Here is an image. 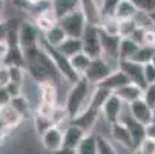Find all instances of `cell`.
Returning <instances> with one entry per match:
<instances>
[{
	"label": "cell",
	"mask_w": 155,
	"mask_h": 154,
	"mask_svg": "<svg viewBox=\"0 0 155 154\" xmlns=\"http://www.w3.org/2000/svg\"><path fill=\"white\" fill-rule=\"evenodd\" d=\"M92 91H94V86L84 77H80L78 82L71 85L68 94H66L64 103H63L69 120H72L74 117H77L78 114H81L83 111H86L89 108Z\"/></svg>",
	"instance_id": "1"
},
{
	"label": "cell",
	"mask_w": 155,
	"mask_h": 154,
	"mask_svg": "<svg viewBox=\"0 0 155 154\" xmlns=\"http://www.w3.org/2000/svg\"><path fill=\"white\" fill-rule=\"evenodd\" d=\"M40 45H41V48H43V51H45L49 57H51V60L54 62V65H55V68L58 70V73H60V76H61V79L66 82V83H69V85H74L75 82H78V79H80V76L72 70V67H71V62H69V59L66 57V56H63L57 48H52V46H49L48 43H45V42H40Z\"/></svg>",
	"instance_id": "2"
},
{
	"label": "cell",
	"mask_w": 155,
	"mask_h": 154,
	"mask_svg": "<svg viewBox=\"0 0 155 154\" xmlns=\"http://www.w3.org/2000/svg\"><path fill=\"white\" fill-rule=\"evenodd\" d=\"M117 68V65H114L112 62H109L107 59L104 57H97V59H92L89 68L84 73V79L89 82L92 86H97L100 85L110 73Z\"/></svg>",
	"instance_id": "3"
},
{
	"label": "cell",
	"mask_w": 155,
	"mask_h": 154,
	"mask_svg": "<svg viewBox=\"0 0 155 154\" xmlns=\"http://www.w3.org/2000/svg\"><path fill=\"white\" fill-rule=\"evenodd\" d=\"M58 25L63 28V31L66 33L68 37L81 39L86 28H87V20H86L83 11L78 8L77 11H74L69 15H66L61 20H58Z\"/></svg>",
	"instance_id": "4"
},
{
	"label": "cell",
	"mask_w": 155,
	"mask_h": 154,
	"mask_svg": "<svg viewBox=\"0 0 155 154\" xmlns=\"http://www.w3.org/2000/svg\"><path fill=\"white\" fill-rule=\"evenodd\" d=\"M127 105H124L121 102V99H118L114 93L109 96V99L104 102L103 108H101V119L107 123V125H115L118 122H121V117L124 114V108Z\"/></svg>",
	"instance_id": "5"
},
{
	"label": "cell",
	"mask_w": 155,
	"mask_h": 154,
	"mask_svg": "<svg viewBox=\"0 0 155 154\" xmlns=\"http://www.w3.org/2000/svg\"><path fill=\"white\" fill-rule=\"evenodd\" d=\"M83 53L89 56L91 59L103 57V50H101V42H100V34H98V26L87 25L83 37Z\"/></svg>",
	"instance_id": "6"
},
{
	"label": "cell",
	"mask_w": 155,
	"mask_h": 154,
	"mask_svg": "<svg viewBox=\"0 0 155 154\" xmlns=\"http://www.w3.org/2000/svg\"><path fill=\"white\" fill-rule=\"evenodd\" d=\"M41 42L40 31L32 22H21L18 29V45L21 50H29L34 46H38Z\"/></svg>",
	"instance_id": "7"
},
{
	"label": "cell",
	"mask_w": 155,
	"mask_h": 154,
	"mask_svg": "<svg viewBox=\"0 0 155 154\" xmlns=\"http://www.w3.org/2000/svg\"><path fill=\"white\" fill-rule=\"evenodd\" d=\"M41 146L45 148V151L51 154H58L63 149V128L61 126H51L48 131H45L40 136Z\"/></svg>",
	"instance_id": "8"
},
{
	"label": "cell",
	"mask_w": 155,
	"mask_h": 154,
	"mask_svg": "<svg viewBox=\"0 0 155 154\" xmlns=\"http://www.w3.org/2000/svg\"><path fill=\"white\" fill-rule=\"evenodd\" d=\"M100 119H101L100 111H95V109H92V108H87L86 111H83L81 114H78L72 120H69V123L81 128L86 134H91V133H94V129L100 123Z\"/></svg>",
	"instance_id": "9"
},
{
	"label": "cell",
	"mask_w": 155,
	"mask_h": 154,
	"mask_svg": "<svg viewBox=\"0 0 155 154\" xmlns=\"http://www.w3.org/2000/svg\"><path fill=\"white\" fill-rule=\"evenodd\" d=\"M109 136H110V140L114 143L123 146L124 149L130 151V152H135V145H134V140H132V136L129 133V129L126 128L124 123L118 122L115 125H110L109 128Z\"/></svg>",
	"instance_id": "10"
},
{
	"label": "cell",
	"mask_w": 155,
	"mask_h": 154,
	"mask_svg": "<svg viewBox=\"0 0 155 154\" xmlns=\"http://www.w3.org/2000/svg\"><path fill=\"white\" fill-rule=\"evenodd\" d=\"M117 67L127 76V79L130 80V83H135V85L141 86L143 90L146 88V82H144V65L137 63L135 60H124V62H118Z\"/></svg>",
	"instance_id": "11"
},
{
	"label": "cell",
	"mask_w": 155,
	"mask_h": 154,
	"mask_svg": "<svg viewBox=\"0 0 155 154\" xmlns=\"http://www.w3.org/2000/svg\"><path fill=\"white\" fill-rule=\"evenodd\" d=\"M87 134L84 131L72 123H68L64 125L63 128V149L61 151H71V152H75L77 146L81 143V140L86 137Z\"/></svg>",
	"instance_id": "12"
},
{
	"label": "cell",
	"mask_w": 155,
	"mask_h": 154,
	"mask_svg": "<svg viewBox=\"0 0 155 154\" xmlns=\"http://www.w3.org/2000/svg\"><path fill=\"white\" fill-rule=\"evenodd\" d=\"M127 111L129 114L134 117L137 122H140L141 125L147 126L149 123H152L153 120V113H155V109H152L143 99L134 102V103H130L127 105Z\"/></svg>",
	"instance_id": "13"
},
{
	"label": "cell",
	"mask_w": 155,
	"mask_h": 154,
	"mask_svg": "<svg viewBox=\"0 0 155 154\" xmlns=\"http://www.w3.org/2000/svg\"><path fill=\"white\" fill-rule=\"evenodd\" d=\"M121 123H124L126 128L129 129V133H130V136H132V140H134V145H135V149H137V146H138V145L143 142V139L146 137V126L141 125L140 122H137L134 117L129 114L127 106H126V111H124V114H123V117H121Z\"/></svg>",
	"instance_id": "14"
},
{
	"label": "cell",
	"mask_w": 155,
	"mask_h": 154,
	"mask_svg": "<svg viewBox=\"0 0 155 154\" xmlns=\"http://www.w3.org/2000/svg\"><path fill=\"white\" fill-rule=\"evenodd\" d=\"M130 83V80L127 79V76L117 67L112 73H110L100 85H97V86H101V88H104V90H107V91H110V93H115V91H118L120 88H123V86H126V85H129Z\"/></svg>",
	"instance_id": "15"
},
{
	"label": "cell",
	"mask_w": 155,
	"mask_h": 154,
	"mask_svg": "<svg viewBox=\"0 0 155 154\" xmlns=\"http://www.w3.org/2000/svg\"><path fill=\"white\" fill-rule=\"evenodd\" d=\"M80 9L83 11L87 25L98 26L101 22V14H100V5L98 0H80Z\"/></svg>",
	"instance_id": "16"
},
{
	"label": "cell",
	"mask_w": 155,
	"mask_h": 154,
	"mask_svg": "<svg viewBox=\"0 0 155 154\" xmlns=\"http://www.w3.org/2000/svg\"><path fill=\"white\" fill-rule=\"evenodd\" d=\"M80 8V0H51V9L57 20L69 15Z\"/></svg>",
	"instance_id": "17"
},
{
	"label": "cell",
	"mask_w": 155,
	"mask_h": 154,
	"mask_svg": "<svg viewBox=\"0 0 155 154\" xmlns=\"http://www.w3.org/2000/svg\"><path fill=\"white\" fill-rule=\"evenodd\" d=\"M23 120H25V119L21 117L11 105L0 108V123H2L8 131H12V129L18 128Z\"/></svg>",
	"instance_id": "18"
},
{
	"label": "cell",
	"mask_w": 155,
	"mask_h": 154,
	"mask_svg": "<svg viewBox=\"0 0 155 154\" xmlns=\"http://www.w3.org/2000/svg\"><path fill=\"white\" fill-rule=\"evenodd\" d=\"M118 99H121V102L124 105H130L140 99H143V88L135 85V83H129L123 88H120L118 91L114 93Z\"/></svg>",
	"instance_id": "19"
},
{
	"label": "cell",
	"mask_w": 155,
	"mask_h": 154,
	"mask_svg": "<svg viewBox=\"0 0 155 154\" xmlns=\"http://www.w3.org/2000/svg\"><path fill=\"white\" fill-rule=\"evenodd\" d=\"M34 23H35V26L38 28V31L41 34H45L49 29H52L55 25H58V20H57V17L54 15V12H52V9L49 6V8L43 9L41 12H38L35 15V22H34Z\"/></svg>",
	"instance_id": "20"
},
{
	"label": "cell",
	"mask_w": 155,
	"mask_h": 154,
	"mask_svg": "<svg viewBox=\"0 0 155 154\" xmlns=\"http://www.w3.org/2000/svg\"><path fill=\"white\" fill-rule=\"evenodd\" d=\"M138 50H140V45L135 43L132 39H121L120 40V48H118V62L134 60Z\"/></svg>",
	"instance_id": "21"
},
{
	"label": "cell",
	"mask_w": 155,
	"mask_h": 154,
	"mask_svg": "<svg viewBox=\"0 0 155 154\" xmlns=\"http://www.w3.org/2000/svg\"><path fill=\"white\" fill-rule=\"evenodd\" d=\"M15 111L23 117V119H31L34 116V111H32V106H31V100L25 96V93L18 96V97H14L11 99V103H9Z\"/></svg>",
	"instance_id": "22"
},
{
	"label": "cell",
	"mask_w": 155,
	"mask_h": 154,
	"mask_svg": "<svg viewBox=\"0 0 155 154\" xmlns=\"http://www.w3.org/2000/svg\"><path fill=\"white\" fill-rule=\"evenodd\" d=\"M40 103H46L51 106L58 105V96H57V85L52 82L40 85Z\"/></svg>",
	"instance_id": "23"
},
{
	"label": "cell",
	"mask_w": 155,
	"mask_h": 154,
	"mask_svg": "<svg viewBox=\"0 0 155 154\" xmlns=\"http://www.w3.org/2000/svg\"><path fill=\"white\" fill-rule=\"evenodd\" d=\"M66 39H68V36H66V33L63 31V28L60 25H55L48 33L41 34V40L45 42V43H48V45L52 46V48H58Z\"/></svg>",
	"instance_id": "24"
},
{
	"label": "cell",
	"mask_w": 155,
	"mask_h": 154,
	"mask_svg": "<svg viewBox=\"0 0 155 154\" xmlns=\"http://www.w3.org/2000/svg\"><path fill=\"white\" fill-rule=\"evenodd\" d=\"M8 67H23L26 68V60H25V54L23 50L20 48V45H12L8 50V54L5 57V60L2 62Z\"/></svg>",
	"instance_id": "25"
},
{
	"label": "cell",
	"mask_w": 155,
	"mask_h": 154,
	"mask_svg": "<svg viewBox=\"0 0 155 154\" xmlns=\"http://www.w3.org/2000/svg\"><path fill=\"white\" fill-rule=\"evenodd\" d=\"M57 50H58L63 56H66L68 59H71V57H74L75 54L83 53V42H81V39L68 37Z\"/></svg>",
	"instance_id": "26"
},
{
	"label": "cell",
	"mask_w": 155,
	"mask_h": 154,
	"mask_svg": "<svg viewBox=\"0 0 155 154\" xmlns=\"http://www.w3.org/2000/svg\"><path fill=\"white\" fill-rule=\"evenodd\" d=\"M137 15H138V11L134 6V3L130 0H121L115 12V19L120 22H124V20H134Z\"/></svg>",
	"instance_id": "27"
},
{
	"label": "cell",
	"mask_w": 155,
	"mask_h": 154,
	"mask_svg": "<svg viewBox=\"0 0 155 154\" xmlns=\"http://www.w3.org/2000/svg\"><path fill=\"white\" fill-rule=\"evenodd\" d=\"M69 62H71L72 70H74L80 77H83L84 73L87 71V68H89V65H91L92 59H91L89 56H86L84 53H78V54H75L74 57H71Z\"/></svg>",
	"instance_id": "28"
},
{
	"label": "cell",
	"mask_w": 155,
	"mask_h": 154,
	"mask_svg": "<svg viewBox=\"0 0 155 154\" xmlns=\"http://www.w3.org/2000/svg\"><path fill=\"white\" fill-rule=\"evenodd\" d=\"M75 154H98L97 151V137H95V133H91L87 134L81 143L77 146L75 149Z\"/></svg>",
	"instance_id": "29"
},
{
	"label": "cell",
	"mask_w": 155,
	"mask_h": 154,
	"mask_svg": "<svg viewBox=\"0 0 155 154\" xmlns=\"http://www.w3.org/2000/svg\"><path fill=\"white\" fill-rule=\"evenodd\" d=\"M95 137H97V151H98V154H120L118 149L115 148V143L107 136L95 133Z\"/></svg>",
	"instance_id": "30"
},
{
	"label": "cell",
	"mask_w": 155,
	"mask_h": 154,
	"mask_svg": "<svg viewBox=\"0 0 155 154\" xmlns=\"http://www.w3.org/2000/svg\"><path fill=\"white\" fill-rule=\"evenodd\" d=\"M120 2L121 0H98L101 19L115 17V12H117V8H118Z\"/></svg>",
	"instance_id": "31"
},
{
	"label": "cell",
	"mask_w": 155,
	"mask_h": 154,
	"mask_svg": "<svg viewBox=\"0 0 155 154\" xmlns=\"http://www.w3.org/2000/svg\"><path fill=\"white\" fill-rule=\"evenodd\" d=\"M98 28L109 34V36H115V37H120V20H117L115 17H110V19H101Z\"/></svg>",
	"instance_id": "32"
},
{
	"label": "cell",
	"mask_w": 155,
	"mask_h": 154,
	"mask_svg": "<svg viewBox=\"0 0 155 154\" xmlns=\"http://www.w3.org/2000/svg\"><path fill=\"white\" fill-rule=\"evenodd\" d=\"M32 122H34V131H35L37 136H41L45 131H48L51 126H54L52 119L45 117V116H40V114H35V113L32 116Z\"/></svg>",
	"instance_id": "33"
},
{
	"label": "cell",
	"mask_w": 155,
	"mask_h": 154,
	"mask_svg": "<svg viewBox=\"0 0 155 154\" xmlns=\"http://www.w3.org/2000/svg\"><path fill=\"white\" fill-rule=\"evenodd\" d=\"M153 56H155V48L153 46H140V50H138V53H137V56H135V62L137 63H141V65H147V63H150L152 62V59H153Z\"/></svg>",
	"instance_id": "34"
},
{
	"label": "cell",
	"mask_w": 155,
	"mask_h": 154,
	"mask_svg": "<svg viewBox=\"0 0 155 154\" xmlns=\"http://www.w3.org/2000/svg\"><path fill=\"white\" fill-rule=\"evenodd\" d=\"M137 28H138V25H137V20L135 19L134 20L120 22V37L121 39H130Z\"/></svg>",
	"instance_id": "35"
},
{
	"label": "cell",
	"mask_w": 155,
	"mask_h": 154,
	"mask_svg": "<svg viewBox=\"0 0 155 154\" xmlns=\"http://www.w3.org/2000/svg\"><path fill=\"white\" fill-rule=\"evenodd\" d=\"M9 76H11L12 83H17V85L23 86L28 73H26V68H23V67H9Z\"/></svg>",
	"instance_id": "36"
},
{
	"label": "cell",
	"mask_w": 155,
	"mask_h": 154,
	"mask_svg": "<svg viewBox=\"0 0 155 154\" xmlns=\"http://www.w3.org/2000/svg\"><path fill=\"white\" fill-rule=\"evenodd\" d=\"M138 12L141 14H152L155 11V0H130Z\"/></svg>",
	"instance_id": "37"
},
{
	"label": "cell",
	"mask_w": 155,
	"mask_h": 154,
	"mask_svg": "<svg viewBox=\"0 0 155 154\" xmlns=\"http://www.w3.org/2000/svg\"><path fill=\"white\" fill-rule=\"evenodd\" d=\"M135 154H155V140L144 137L143 142L137 146Z\"/></svg>",
	"instance_id": "38"
},
{
	"label": "cell",
	"mask_w": 155,
	"mask_h": 154,
	"mask_svg": "<svg viewBox=\"0 0 155 154\" xmlns=\"http://www.w3.org/2000/svg\"><path fill=\"white\" fill-rule=\"evenodd\" d=\"M143 100L152 109H155V85H147L143 90Z\"/></svg>",
	"instance_id": "39"
},
{
	"label": "cell",
	"mask_w": 155,
	"mask_h": 154,
	"mask_svg": "<svg viewBox=\"0 0 155 154\" xmlns=\"http://www.w3.org/2000/svg\"><path fill=\"white\" fill-rule=\"evenodd\" d=\"M11 82L9 76V67L5 63H0V88H6Z\"/></svg>",
	"instance_id": "40"
},
{
	"label": "cell",
	"mask_w": 155,
	"mask_h": 154,
	"mask_svg": "<svg viewBox=\"0 0 155 154\" xmlns=\"http://www.w3.org/2000/svg\"><path fill=\"white\" fill-rule=\"evenodd\" d=\"M144 82L147 85H155V67L150 63L144 65Z\"/></svg>",
	"instance_id": "41"
},
{
	"label": "cell",
	"mask_w": 155,
	"mask_h": 154,
	"mask_svg": "<svg viewBox=\"0 0 155 154\" xmlns=\"http://www.w3.org/2000/svg\"><path fill=\"white\" fill-rule=\"evenodd\" d=\"M6 91L9 93L11 99H14V97H18V96L23 94V86H21V85H17V83H12V82H9V85L6 86Z\"/></svg>",
	"instance_id": "42"
},
{
	"label": "cell",
	"mask_w": 155,
	"mask_h": 154,
	"mask_svg": "<svg viewBox=\"0 0 155 154\" xmlns=\"http://www.w3.org/2000/svg\"><path fill=\"white\" fill-rule=\"evenodd\" d=\"M11 103V96L6 91V88H0V108L8 106Z\"/></svg>",
	"instance_id": "43"
},
{
	"label": "cell",
	"mask_w": 155,
	"mask_h": 154,
	"mask_svg": "<svg viewBox=\"0 0 155 154\" xmlns=\"http://www.w3.org/2000/svg\"><path fill=\"white\" fill-rule=\"evenodd\" d=\"M8 50H9V45L6 42H0V63H2L8 54Z\"/></svg>",
	"instance_id": "44"
},
{
	"label": "cell",
	"mask_w": 155,
	"mask_h": 154,
	"mask_svg": "<svg viewBox=\"0 0 155 154\" xmlns=\"http://www.w3.org/2000/svg\"><path fill=\"white\" fill-rule=\"evenodd\" d=\"M146 137L155 140V123H153V122L149 123V125L146 126Z\"/></svg>",
	"instance_id": "45"
},
{
	"label": "cell",
	"mask_w": 155,
	"mask_h": 154,
	"mask_svg": "<svg viewBox=\"0 0 155 154\" xmlns=\"http://www.w3.org/2000/svg\"><path fill=\"white\" fill-rule=\"evenodd\" d=\"M6 34H8L6 22H2V23H0V42H6Z\"/></svg>",
	"instance_id": "46"
},
{
	"label": "cell",
	"mask_w": 155,
	"mask_h": 154,
	"mask_svg": "<svg viewBox=\"0 0 155 154\" xmlns=\"http://www.w3.org/2000/svg\"><path fill=\"white\" fill-rule=\"evenodd\" d=\"M8 134H9V131H8L2 123H0V143H3V140L8 137Z\"/></svg>",
	"instance_id": "47"
},
{
	"label": "cell",
	"mask_w": 155,
	"mask_h": 154,
	"mask_svg": "<svg viewBox=\"0 0 155 154\" xmlns=\"http://www.w3.org/2000/svg\"><path fill=\"white\" fill-rule=\"evenodd\" d=\"M3 14H5V0H0V23L3 22Z\"/></svg>",
	"instance_id": "48"
},
{
	"label": "cell",
	"mask_w": 155,
	"mask_h": 154,
	"mask_svg": "<svg viewBox=\"0 0 155 154\" xmlns=\"http://www.w3.org/2000/svg\"><path fill=\"white\" fill-rule=\"evenodd\" d=\"M149 19H150V22H152V26L155 28V11H153L152 14H149Z\"/></svg>",
	"instance_id": "49"
},
{
	"label": "cell",
	"mask_w": 155,
	"mask_h": 154,
	"mask_svg": "<svg viewBox=\"0 0 155 154\" xmlns=\"http://www.w3.org/2000/svg\"><path fill=\"white\" fill-rule=\"evenodd\" d=\"M150 65H153V67H155V56H153V59H152V62H150Z\"/></svg>",
	"instance_id": "50"
},
{
	"label": "cell",
	"mask_w": 155,
	"mask_h": 154,
	"mask_svg": "<svg viewBox=\"0 0 155 154\" xmlns=\"http://www.w3.org/2000/svg\"><path fill=\"white\" fill-rule=\"evenodd\" d=\"M152 122H153V123H155V113H153V120H152Z\"/></svg>",
	"instance_id": "51"
}]
</instances>
